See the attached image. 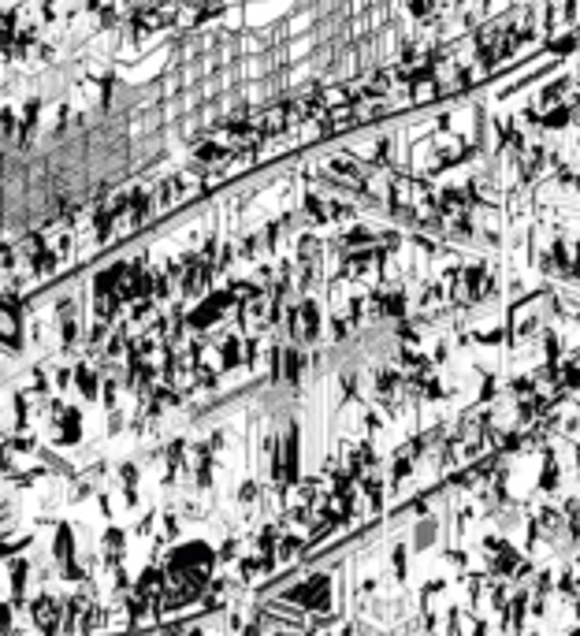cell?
Masks as SVG:
<instances>
[{
	"label": "cell",
	"mask_w": 580,
	"mask_h": 636,
	"mask_svg": "<svg viewBox=\"0 0 580 636\" xmlns=\"http://www.w3.org/2000/svg\"><path fill=\"white\" fill-rule=\"evenodd\" d=\"M283 357H287V380H290V383H297V376H302V365H305V357H302V354H294V350H287Z\"/></svg>",
	"instance_id": "obj_6"
},
{
	"label": "cell",
	"mask_w": 580,
	"mask_h": 636,
	"mask_svg": "<svg viewBox=\"0 0 580 636\" xmlns=\"http://www.w3.org/2000/svg\"><path fill=\"white\" fill-rule=\"evenodd\" d=\"M242 361V342L238 339H227L223 342V369H235Z\"/></svg>",
	"instance_id": "obj_5"
},
{
	"label": "cell",
	"mask_w": 580,
	"mask_h": 636,
	"mask_svg": "<svg viewBox=\"0 0 580 636\" xmlns=\"http://www.w3.org/2000/svg\"><path fill=\"white\" fill-rule=\"evenodd\" d=\"M34 622L45 629V632H56L60 629V599L56 595H38L34 599Z\"/></svg>",
	"instance_id": "obj_1"
},
{
	"label": "cell",
	"mask_w": 580,
	"mask_h": 636,
	"mask_svg": "<svg viewBox=\"0 0 580 636\" xmlns=\"http://www.w3.org/2000/svg\"><path fill=\"white\" fill-rule=\"evenodd\" d=\"M569 116H573V108H569V105H558V108L547 112V120H543V123L551 127V130H558V127H569Z\"/></svg>",
	"instance_id": "obj_4"
},
{
	"label": "cell",
	"mask_w": 580,
	"mask_h": 636,
	"mask_svg": "<svg viewBox=\"0 0 580 636\" xmlns=\"http://www.w3.org/2000/svg\"><path fill=\"white\" fill-rule=\"evenodd\" d=\"M71 547H75V544H71V529H68V525H60L56 540H53V554H56V558H60L63 566L71 562Z\"/></svg>",
	"instance_id": "obj_2"
},
{
	"label": "cell",
	"mask_w": 580,
	"mask_h": 636,
	"mask_svg": "<svg viewBox=\"0 0 580 636\" xmlns=\"http://www.w3.org/2000/svg\"><path fill=\"white\" fill-rule=\"evenodd\" d=\"M297 547H302V540H294V536H283V547H279V562H287Z\"/></svg>",
	"instance_id": "obj_7"
},
{
	"label": "cell",
	"mask_w": 580,
	"mask_h": 636,
	"mask_svg": "<svg viewBox=\"0 0 580 636\" xmlns=\"http://www.w3.org/2000/svg\"><path fill=\"white\" fill-rule=\"evenodd\" d=\"M75 387H78V395L97 398V372L93 369H78L75 372Z\"/></svg>",
	"instance_id": "obj_3"
}]
</instances>
